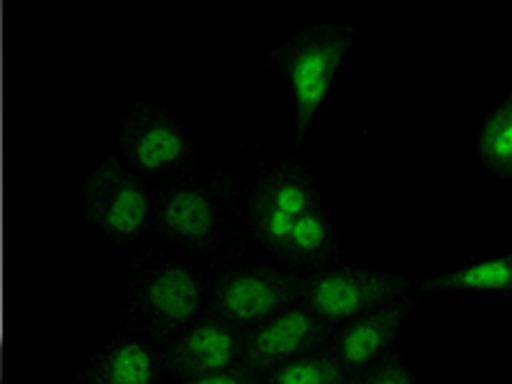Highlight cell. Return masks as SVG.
<instances>
[{"instance_id":"8992f818","label":"cell","mask_w":512,"mask_h":384,"mask_svg":"<svg viewBox=\"0 0 512 384\" xmlns=\"http://www.w3.org/2000/svg\"><path fill=\"white\" fill-rule=\"evenodd\" d=\"M333 323L318 318L308 305L297 303L280 315L246 331L244 367L251 372H272L287 361L313 354L326 344Z\"/></svg>"},{"instance_id":"5b68a950","label":"cell","mask_w":512,"mask_h":384,"mask_svg":"<svg viewBox=\"0 0 512 384\" xmlns=\"http://www.w3.org/2000/svg\"><path fill=\"white\" fill-rule=\"evenodd\" d=\"M82 205L88 221L118 241L139 236L152 216V203L141 180L116 159H105L85 177Z\"/></svg>"},{"instance_id":"277c9868","label":"cell","mask_w":512,"mask_h":384,"mask_svg":"<svg viewBox=\"0 0 512 384\" xmlns=\"http://www.w3.org/2000/svg\"><path fill=\"white\" fill-rule=\"evenodd\" d=\"M408 280L400 274L377 272V269H320L310 274L303 305L328 323H349L372 310L402 300Z\"/></svg>"},{"instance_id":"8fae6325","label":"cell","mask_w":512,"mask_h":384,"mask_svg":"<svg viewBox=\"0 0 512 384\" xmlns=\"http://www.w3.org/2000/svg\"><path fill=\"white\" fill-rule=\"evenodd\" d=\"M216 203L198 185L169 190L159 203V223L175 239L192 246H208L216 233Z\"/></svg>"},{"instance_id":"e0dca14e","label":"cell","mask_w":512,"mask_h":384,"mask_svg":"<svg viewBox=\"0 0 512 384\" xmlns=\"http://www.w3.org/2000/svg\"><path fill=\"white\" fill-rule=\"evenodd\" d=\"M187 384H256L254 382V372L244 364L239 367L228 369V372H218L210 374V377H200V379H190Z\"/></svg>"},{"instance_id":"ac0fdd59","label":"cell","mask_w":512,"mask_h":384,"mask_svg":"<svg viewBox=\"0 0 512 384\" xmlns=\"http://www.w3.org/2000/svg\"><path fill=\"white\" fill-rule=\"evenodd\" d=\"M344 384H367L364 379H351V382H344Z\"/></svg>"},{"instance_id":"6da1fadb","label":"cell","mask_w":512,"mask_h":384,"mask_svg":"<svg viewBox=\"0 0 512 384\" xmlns=\"http://www.w3.org/2000/svg\"><path fill=\"white\" fill-rule=\"evenodd\" d=\"M251 226L287 262L320 264L336 254L331 221L313 180L297 167L272 169L251 192Z\"/></svg>"},{"instance_id":"d6986e66","label":"cell","mask_w":512,"mask_h":384,"mask_svg":"<svg viewBox=\"0 0 512 384\" xmlns=\"http://www.w3.org/2000/svg\"><path fill=\"white\" fill-rule=\"evenodd\" d=\"M507 98H510V100H512V93H510V95H507Z\"/></svg>"},{"instance_id":"52a82bcc","label":"cell","mask_w":512,"mask_h":384,"mask_svg":"<svg viewBox=\"0 0 512 384\" xmlns=\"http://www.w3.org/2000/svg\"><path fill=\"white\" fill-rule=\"evenodd\" d=\"M246 333L228 320L205 318L192 323L167 349L169 369L182 379H200L244 364Z\"/></svg>"},{"instance_id":"4fadbf2b","label":"cell","mask_w":512,"mask_h":384,"mask_svg":"<svg viewBox=\"0 0 512 384\" xmlns=\"http://www.w3.org/2000/svg\"><path fill=\"white\" fill-rule=\"evenodd\" d=\"M423 292L464 290V292H502L512 295V254L495 256L472 267L454 269V272L436 274L420 285Z\"/></svg>"},{"instance_id":"9a60e30c","label":"cell","mask_w":512,"mask_h":384,"mask_svg":"<svg viewBox=\"0 0 512 384\" xmlns=\"http://www.w3.org/2000/svg\"><path fill=\"white\" fill-rule=\"evenodd\" d=\"M479 157L495 175L512 177V103L497 108L492 116L484 121L477 141Z\"/></svg>"},{"instance_id":"3957f363","label":"cell","mask_w":512,"mask_h":384,"mask_svg":"<svg viewBox=\"0 0 512 384\" xmlns=\"http://www.w3.org/2000/svg\"><path fill=\"white\" fill-rule=\"evenodd\" d=\"M310 274L272 267L233 269L213 285V310L236 328H254L282 310L303 303Z\"/></svg>"},{"instance_id":"7c38bea8","label":"cell","mask_w":512,"mask_h":384,"mask_svg":"<svg viewBox=\"0 0 512 384\" xmlns=\"http://www.w3.org/2000/svg\"><path fill=\"white\" fill-rule=\"evenodd\" d=\"M157 361L149 346L139 341L111 344L95 361L90 384H154Z\"/></svg>"},{"instance_id":"2e32d148","label":"cell","mask_w":512,"mask_h":384,"mask_svg":"<svg viewBox=\"0 0 512 384\" xmlns=\"http://www.w3.org/2000/svg\"><path fill=\"white\" fill-rule=\"evenodd\" d=\"M364 382L367 384H413V379H410V372L405 369V364H402L400 359H395V356H390V359L379 361Z\"/></svg>"},{"instance_id":"7a4b0ae2","label":"cell","mask_w":512,"mask_h":384,"mask_svg":"<svg viewBox=\"0 0 512 384\" xmlns=\"http://www.w3.org/2000/svg\"><path fill=\"white\" fill-rule=\"evenodd\" d=\"M351 47H354V31L349 26L315 24L297 31L272 52V67L290 80L297 141H303L308 134L310 123L326 100L338 67Z\"/></svg>"},{"instance_id":"5bb4252c","label":"cell","mask_w":512,"mask_h":384,"mask_svg":"<svg viewBox=\"0 0 512 384\" xmlns=\"http://www.w3.org/2000/svg\"><path fill=\"white\" fill-rule=\"evenodd\" d=\"M346 367L328 349H318L272 369L264 384H344Z\"/></svg>"},{"instance_id":"ba28073f","label":"cell","mask_w":512,"mask_h":384,"mask_svg":"<svg viewBox=\"0 0 512 384\" xmlns=\"http://www.w3.org/2000/svg\"><path fill=\"white\" fill-rule=\"evenodd\" d=\"M121 149L139 172H164L190 154V141L175 118L154 105L139 103L121 126Z\"/></svg>"},{"instance_id":"9c48e42d","label":"cell","mask_w":512,"mask_h":384,"mask_svg":"<svg viewBox=\"0 0 512 384\" xmlns=\"http://www.w3.org/2000/svg\"><path fill=\"white\" fill-rule=\"evenodd\" d=\"M200 280L182 264H162L146 274L139 290V305L146 320L162 333L182 331L195 323L200 313Z\"/></svg>"},{"instance_id":"30bf717a","label":"cell","mask_w":512,"mask_h":384,"mask_svg":"<svg viewBox=\"0 0 512 384\" xmlns=\"http://www.w3.org/2000/svg\"><path fill=\"white\" fill-rule=\"evenodd\" d=\"M410 308H413V303L402 297V300H395L384 308L349 320L344 328H338L336 338H333V354L346 369L369 367L372 361H377L395 344Z\"/></svg>"}]
</instances>
